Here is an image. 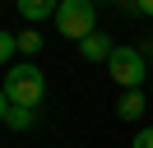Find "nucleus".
Returning a JSON list of instances; mask_svg holds the SVG:
<instances>
[{
  "instance_id": "7ed1b4c3",
  "label": "nucleus",
  "mask_w": 153,
  "mask_h": 148,
  "mask_svg": "<svg viewBox=\"0 0 153 148\" xmlns=\"http://www.w3.org/2000/svg\"><path fill=\"white\" fill-rule=\"evenodd\" d=\"M107 70H111V79L121 83V92H134L144 88V79H149V65H144V51L130 42H116L111 60H107Z\"/></svg>"
},
{
  "instance_id": "f8f14e48",
  "label": "nucleus",
  "mask_w": 153,
  "mask_h": 148,
  "mask_svg": "<svg viewBox=\"0 0 153 148\" xmlns=\"http://www.w3.org/2000/svg\"><path fill=\"white\" fill-rule=\"evenodd\" d=\"M5 111H10V97H5V88H0V125H5Z\"/></svg>"
},
{
  "instance_id": "423d86ee",
  "label": "nucleus",
  "mask_w": 153,
  "mask_h": 148,
  "mask_svg": "<svg viewBox=\"0 0 153 148\" xmlns=\"http://www.w3.org/2000/svg\"><path fill=\"white\" fill-rule=\"evenodd\" d=\"M33 125H37V111H28V107H10L5 111V130H14V134H23Z\"/></svg>"
},
{
  "instance_id": "6e6552de",
  "label": "nucleus",
  "mask_w": 153,
  "mask_h": 148,
  "mask_svg": "<svg viewBox=\"0 0 153 148\" xmlns=\"http://www.w3.org/2000/svg\"><path fill=\"white\" fill-rule=\"evenodd\" d=\"M14 42H19V51H23V56H37V51H42V33H37V28L14 33Z\"/></svg>"
},
{
  "instance_id": "0eeeda50",
  "label": "nucleus",
  "mask_w": 153,
  "mask_h": 148,
  "mask_svg": "<svg viewBox=\"0 0 153 148\" xmlns=\"http://www.w3.org/2000/svg\"><path fill=\"white\" fill-rule=\"evenodd\" d=\"M19 14L28 23H42V18H56V5L51 0H19Z\"/></svg>"
},
{
  "instance_id": "9d476101",
  "label": "nucleus",
  "mask_w": 153,
  "mask_h": 148,
  "mask_svg": "<svg viewBox=\"0 0 153 148\" xmlns=\"http://www.w3.org/2000/svg\"><path fill=\"white\" fill-rule=\"evenodd\" d=\"M130 148H153V125H144L139 134H134V144H130Z\"/></svg>"
},
{
  "instance_id": "f03ea898",
  "label": "nucleus",
  "mask_w": 153,
  "mask_h": 148,
  "mask_svg": "<svg viewBox=\"0 0 153 148\" xmlns=\"http://www.w3.org/2000/svg\"><path fill=\"white\" fill-rule=\"evenodd\" d=\"M56 33L70 37V42H84V37L97 33V5L93 0H60L56 5Z\"/></svg>"
},
{
  "instance_id": "f257e3e1",
  "label": "nucleus",
  "mask_w": 153,
  "mask_h": 148,
  "mask_svg": "<svg viewBox=\"0 0 153 148\" xmlns=\"http://www.w3.org/2000/svg\"><path fill=\"white\" fill-rule=\"evenodd\" d=\"M5 97H10V107H28V111H37L42 102H47V74L37 70L33 60H19L10 74H5Z\"/></svg>"
},
{
  "instance_id": "1a4fd4ad",
  "label": "nucleus",
  "mask_w": 153,
  "mask_h": 148,
  "mask_svg": "<svg viewBox=\"0 0 153 148\" xmlns=\"http://www.w3.org/2000/svg\"><path fill=\"white\" fill-rule=\"evenodd\" d=\"M14 51H19L14 33H5V28H0V65H10V60H14Z\"/></svg>"
},
{
  "instance_id": "39448f33",
  "label": "nucleus",
  "mask_w": 153,
  "mask_h": 148,
  "mask_svg": "<svg viewBox=\"0 0 153 148\" xmlns=\"http://www.w3.org/2000/svg\"><path fill=\"white\" fill-rule=\"evenodd\" d=\"M144 111H149V97H144V88L121 92V97H116V116H121V120H139Z\"/></svg>"
},
{
  "instance_id": "20e7f679",
  "label": "nucleus",
  "mask_w": 153,
  "mask_h": 148,
  "mask_svg": "<svg viewBox=\"0 0 153 148\" xmlns=\"http://www.w3.org/2000/svg\"><path fill=\"white\" fill-rule=\"evenodd\" d=\"M111 51H116V42H111L107 33H93V37L79 42V56H84L88 65H93V60H111Z\"/></svg>"
},
{
  "instance_id": "9b49d317",
  "label": "nucleus",
  "mask_w": 153,
  "mask_h": 148,
  "mask_svg": "<svg viewBox=\"0 0 153 148\" xmlns=\"http://www.w3.org/2000/svg\"><path fill=\"white\" fill-rule=\"evenodd\" d=\"M134 14H139V18H153V0H134Z\"/></svg>"
}]
</instances>
